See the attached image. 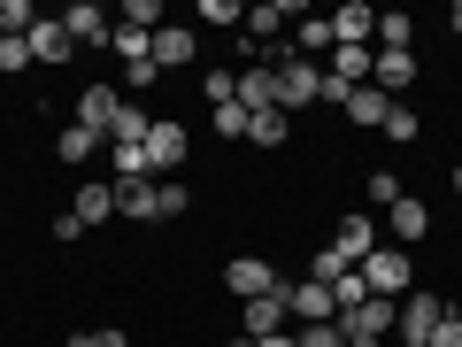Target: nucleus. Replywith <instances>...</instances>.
<instances>
[{"mask_svg": "<svg viewBox=\"0 0 462 347\" xmlns=\"http://www.w3.org/2000/svg\"><path fill=\"white\" fill-rule=\"evenodd\" d=\"M116 209L139 216V224H170V216L193 209V193H185L178 178H139V185H116Z\"/></svg>", "mask_w": 462, "mask_h": 347, "instance_id": "f257e3e1", "label": "nucleus"}, {"mask_svg": "<svg viewBox=\"0 0 462 347\" xmlns=\"http://www.w3.org/2000/svg\"><path fill=\"white\" fill-rule=\"evenodd\" d=\"M270 70H278V108H285V116H293V108H316V100H324V70L300 62L293 47L270 54Z\"/></svg>", "mask_w": 462, "mask_h": 347, "instance_id": "f03ea898", "label": "nucleus"}, {"mask_svg": "<svg viewBox=\"0 0 462 347\" xmlns=\"http://www.w3.org/2000/svg\"><path fill=\"white\" fill-rule=\"evenodd\" d=\"M285 324H293V278H278V294L239 301V332H247V340H278Z\"/></svg>", "mask_w": 462, "mask_h": 347, "instance_id": "7ed1b4c3", "label": "nucleus"}, {"mask_svg": "<svg viewBox=\"0 0 462 347\" xmlns=\"http://www.w3.org/2000/svg\"><path fill=\"white\" fill-rule=\"evenodd\" d=\"M355 270L370 278V294H378V301H401V294H409V278H416V270H409V248H393V239H385L378 255H363Z\"/></svg>", "mask_w": 462, "mask_h": 347, "instance_id": "20e7f679", "label": "nucleus"}, {"mask_svg": "<svg viewBox=\"0 0 462 347\" xmlns=\"http://www.w3.org/2000/svg\"><path fill=\"white\" fill-rule=\"evenodd\" d=\"M439 316H447L439 294H401V309H393V347H424Z\"/></svg>", "mask_w": 462, "mask_h": 347, "instance_id": "39448f33", "label": "nucleus"}, {"mask_svg": "<svg viewBox=\"0 0 462 347\" xmlns=\"http://www.w3.org/2000/svg\"><path fill=\"white\" fill-rule=\"evenodd\" d=\"M185 147H193V139H185V124L178 116H154V132H147V178H178V163H185Z\"/></svg>", "mask_w": 462, "mask_h": 347, "instance_id": "423d86ee", "label": "nucleus"}, {"mask_svg": "<svg viewBox=\"0 0 462 347\" xmlns=\"http://www.w3.org/2000/svg\"><path fill=\"white\" fill-rule=\"evenodd\" d=\"M62 32H69V47H108L116 23H108L100 0H69V8H62Z\"/></svg>", "mask_w": 462, "mask_h": 347, "instance_id": "0eeeda50", "label": "nucleus"}, {"mask_svg": "<svg viewBox=\"0 0 462 347\" xmlns=\"http://www.w3.org/2000/svg\"><path fill=\"white\" fill-rule=\"evenodd\" d=\"M278 278H285V270H270L263 255H231V263H224V286H231V301H254V294H278Z\"/></svg>", "mask_w": 462, "mask_h": 347, "instance_id": "6e6552de", "label": "nucleus"}, {"mask_svg": "<svg viewBox=\"0 0 462 347\" xmlns=\"http://www.w3.org/2000/svg\"><path fill=\"white\" fill-rule=\"evenodd\" d=\"M116 116H124L116 85H85V93H78V116H69V124H85V132H100V139H108V132H116Z\"/></svg>", "mask_w": 462, "mask_h": 347, "instance_id": "1a4fd4ad", "label": "nucleus"}, {"mask_svg": "<svg viewBox=\"0 0 462 347\" xmlns=\"http://www.w3.org/2000/svg\"><path fill=\"white\" fill-rule=\"evenodd\" d=\"M331 248H339L346 263H363V255H378L385 239H378V224H370L363 209H346V216H339V231H331Z\"/></svg>", "mask_w": 462, "mask_h": 347, "instance_id": "9d476101", "label": "nucleus"}, {"mask_svg": "<svg viewBox=\"0 0 462 347\" xmlns=\"http://www.w3.org/2000/svg\"><path fill=\"white\" fill-rule=\"evenodd\" d=\"M339 116L355 124V132H385V116H393V93H378V85H355Z\"/></svg>", "mask_w": 462, "mask_h": 347, "instance_id": "9b49d317", "label": "nucleus"}, {"mask_svg": "<svg viewBox=\"0 0 462 347\" xmlns=\"http://www.w3.org/2000/svg\"><path fill=\"white\" fill-rule=\"evenodd\" d=\"M385 224H393V248H416L431 231V209H424V193H401L393 209H385Z\"/></svg>", "mask_w": 462, "mask_h": 347, "instance_id": "f8f14e48", "label": "nucleus"}, {"mask_svg": "<svg viewBox=\"0 0 462 347\" xmlns=\"http://www.w3.org/2000/svg\"><path fill=\"white\" fill-rule=\"evenodd\" d=\"M200 54V32L193 23H162V32H154V70H185Z\"/></svg>", "mask_w": 462, "mask_h": 347, "instance_id": "ddd939ff", "label": "nucleus"}, {"mask_svg": "<svg viewBox=\"0 0 462 347\" xmlns=\"http://www.w3.org/2000/svg\"><path fill=\"white\" fill-rule=\"evenodd\" d=\"M23 47H32V62H47V70L78 54V47H69V32H62V16H39L32 32H23Z\"/></svg>", "mask_w": 462, "mask_h": 347, "instance_id": "4468645a", "label": "nucleus"}, {"mask_svg": "<svg viewBox=\"0 0 462 347\" xmlns=\"http://www.w3.org/2000/svg\"><path fill=\"white\" fill-rule=\"evenodd\" d=\"M293 324H339V309H331V286H324V278H293Z\"/></svg>", "mask_w": 462, "mask_h": 347, "instance_id": "2eb2a0df", "label": "nucleus"}, {"mask_svg": "<svg viewBox=\"0 0 462 347\" xmlns=\"http://www.w3.org/2000/svg\"><path fill=\"white\" fill-rule=\"evenodd\" d=\"M239 108H247V116L278 108V70H270V62H247V70H239Z\"/></svg>", "mask_w": 462, "mask_h": 347, "instance_id": "dca6fc26", "label": "nucleus"}, {"mask_svg": "<svg viewBox=\"0 0 462 347\" xmlns=\"http://www.w3.org/2000/svg\"><path fill=\"white\" fill-rule=\"evenodd\" d=\"M370 32H378V8H363V0L331 8V39H339V47H370Z\"/></svg>", "mask_w": 462, "mask_h": 347, "instance_id": "f3484780", "label": "nucleus"}, {"mask_svg": "<svg viewBox=\"0 0 462 347\" xmlns=\"http://www.w3.org/2000/svg\"><path fill=\"white\" fill-rule=\"evenodd\" d=\"M370 62H378V54H370V47H331L324 78H331V85H346V93H355V85H370Z\"/></svg>", "mask_w": 462, "mask_h": 347, "instance_id": "a211bd4d", "label": "nucleus"}, {"mask_svg": "<svg viewBox=\"0 0 462 347\" xmlns=\"http://www.w3.org/2000/svg\"><path fill=\"white\" fill-rule=\"evenodd\" d=\"M370 54H378V47H370ZM370 85H378V93H409V85H416V54H378V62H370Z\"/></svg>", "mask_w": 462, "mask_h": 347, "instance_id": "6ab92c4d", "label": "nucleus"}, {"mask_svg": "<svg viewBox=\"0 0 462 347\" xmlns=\"http://www.w3.org/2000/svg\"><path fill=\"white\" fill-rule=\"evenodd\" d=\"M69 216H78V224H108V216H124L116 209V185H78V201H69Z\"/></svg>", "mask_w": 462, "mask_h": 347, "instance_id": "aec40b11", "label": "nucleus"}, {"mask_svg": "<svg viewBox=\"0 0 462 347\" xmlns=\"http://www.w3.org/2000/svg\"><path fill=\"white\" fill-rule=\"evenodd\" d=\"M339 39H331V16H293V54L309 62V54H331Z\"/></svg>", "mask_w": 462, "mask_h": 347, "instance_id": "412c9836", "label": "nucleus"}, {"mask_svg": "<svg viewBox=\"0 0 462 347\" xmlns=\"http://www.w3.org/2000/svg\"><path fill=\"white\" fill-rule=\"evenodd\" d=\"M370 39H378V54H416V23L401 16V8H385V16H378V32H370Z\"/></svg>", "mask_w": 462, "mask_h": 347, "instance_id": "4be33fe9", "label": "nucleus"}, {"mask_svg": "<svg viewBox=\"0 0 462 347\" xmlns=\"http://www.w3.org/2000/svg\"><path fill=\"white\" fill-rule=\"evenodd\" d=\"M100 147H108V139L85 132V124H62V132H54V155H62V163H93Z\"/></svg>", "mask_w": 462, "mask_h": 347, "instance_id": "5701e85b", "label": "nucleus"}, {"mask_svg": "<svg viewBox=\"0 0 462 347\" xmlns=\"http://www.w3.org/2000/svg\"><path fill=\"white\" fill-rule=\"evenodd\" d=\"M147 132H154V116L139 108V100H124V116H116V132H108V147H147Z\"/></svg>", "mask_w": 462, "mask_h": 347, "instance_id": "b1692460", "label": "nucleus"}, {"mask_svg": "<svg viewBox=\"0 0 462 347\" xmlns=\"http://www.w3.org/2000/svg\"><path fill=\"white\" fill-rule=\"evenodd\" d=\"M239 32H247L254 47H278V32H285V8H278V0H263V8H247V23H239Z\"/></svg>", "mask_w": 462, "mask_h": 347, "instance_id": "393cba45", "label": "nucleus"}, {"mask_svg": "<svg viewBox=\"0 0 462 347\" xmlns=\"http://www.w3.org/2000/svg\"><path fill=\"white\" fill-rule=\"evenodd\" d=\"M116 54H124V70H139V62H154V32H132V23H116V39H108Z\"/></svg>", "mask_w": 462, "mask_h": 347, "instance_id": "a878e982", "label": "nucleus"}, {"mask_svg": "<svg viewBox=\"0 0 462 347\" xmlns=\"http://www.w3.org/2000/svg\"><path fill=\"white\" fill-rule=\"evenodd\" d=\"M285 132H293V116H285V108H263V116L247 124V139H254V147H285Z\"/></svg>", "mask_w": 462, "mask_h": 347, "instance_id": "bb28decb", "label": "nucleus"}, {"mask_svg": "<svg viewBox=\"0 0 462 347\" xmlns=\"http://www.w3.org/2000/svg\"><path fill=\"white\" fill-rule=\"evenodd\" d=\"M363 301H370V278H363V270H346V278L331 286V309H339V316H355Z\"/></svg>", "mask_w": 462, "mask_h": 347, "instance_id": "cd10ccee", "label": "nucleus"}, {"mask_svg": "<svg viewBox=\"0 0 462 347\" xmlns=\"http://www.w3.org/2000/svg\"><path fill=\"white\" fill-rule=\"evenodd\" d=\"M116 23H132V32H162V0H124Z\"/></svg>", "mask_w": 462, "mask_h": 347, "instance_id": "c85d7f7f", "label": "nucleus"}, {"mask_svg": "<svg viewBox=\"0 0 462 347\" xmlns=\"http://www.w3.org/2000/svg\"><path fill=\"white\" fill-rule=\"evenodd\" d=\"M32 23H39V8H32V0H0V39H23Z\"/></svg>", "mask_w": 462, "mask_h": 347, "instance_id": "c756f323", "label": "nucleus"}, {"mask_svg": "<svg viewBox=\"0 0 462 347\" xmlns=\"http://www.w3.org/2000/svg\"><path fill=\"white\" fill-rule=\"evenodd\" d=\"M208 116H216V139H247V124H254L239 100H224V108H208Z\"/></svg>", "mask_w": 462, "mask_h": 347, "instance_id": "7c9ffc66", "label": "nucleus"}, {"mask_svg": "<svg viewBox=\"0 0 462 347\" xmlns=\"http://www.w3.org/2000/svg\"><path fill=\"white\" fill-rule=\"evenodd\" d=\"M200 93H208V108H224V100H239V70H208V78H200Z\"/></svg>", "mask_w": 462, "mask_h": 347, "instance_id": "2f4dec72", "label": "nucleus"}, {"mask_svg": "<svg viewBox=\"0 0 462 347\" xmlns=\"http://www.w3.org/2000/svg\"><path fill=\"white\" fill-rule=\"evenodd\" d=\"M363 193H370V201H378V209H393V201H401V193H409V185H401V178H393V170H370V178H363Z\"/></svg>", "mask_w": 462, "mask_h": 347, "instance_id": "473e14b6", "label": "nucleus"}, {"mask_svg": "<svg viewBox=\"0 0 462 347\" xmlns=\"http://www.w3.org/2000/svg\"><path fill=\"white\" fill-rule=\"evenodd\" d=\"M346 270H355V263H346V255H339V248H324V255H316V263H309V270H300V278H324V286H339V278H346Z\"/></svg>", "mask_w": 462, "mask_h": 347, "instance_id": "72a5a7b5", "label": "nucleus"}, {"mask_svg": "<svg viewBox=\"0 0 462 347\" xmlns=\"http://www.w3.org/2000/svg\"><path fill=\"white\" fill-rule=\"evenodd\" d=\"M200 23H208V32H231V23H247V8H231V0H200Z\"/></svg>", "mask_w": 462, "mask_h": 347, "instance_id": "f704fd0d", "label": "nucleus"}, {"mask_svg": "<svg viewBox=\"0 0 462 347\" xmlns=\"http://www.w3.org/2000/svg\"><path fill=\"white\" fill-rule=\"evenodd\" d=\"M385 139H401V147H409V139H416V108H401V100H393V116H385Z\"/></svg>", "mask_w": 462, "mask_h": 347, "instance_id": "c9c22d12", "label": "nucleus"}, {"mask_svg": "<svg viewBox=\"0 0 462 347\" xmlns=\"http://www.w3.org/2000/svg\"><path fill=\"white\" fill-rule=\"evenodd\" d=\"M293 347H339V324H300Z\"/></svg>", "mask_w": 462, "mask_h": 347, "instance_id": "e433bc0d", "label": "nucleus"}, {"mask_svg": "<svg viewBox=\"0 0 462 347\" xmlns=\"http://www.w3.org/2000/svg\"><path fill=\"white\" fill-rule=\"evenodd\" d=\"M424 347H462V316H455V309H447V316H439V324H431V340H424Z\"/></svg>", "mask_w": 462, "mask_h": 347, "instance_id": "4c0bfd02", "label": "nucleus"}, {"mask_svg": "<svg viewBox=\"0 0 462 347\" xmlns=\"http://www.w3.org/2000/svg\"><path fill=\"white\" fill-rule=\"evenodd\" d=\"M78 231H85V224H78V216L62 209V216H54V224H47V239H54V248H78Z\"/></svg>", "mask_w": 462, "mask_h": 347, "instance_id": "58836bf2", "label": "nucleus"}, {"mask_svg": "<svg viewBox=\"0 0 462 347\" xmlns=\"http://www.w3.org/2000/svg\"><path fill=\"white\" fill-rule=\"evenodd\" d=\"M23 62H32V47H23V39H0V70H8V78H16Z\"/></svg>", "mask_w": 462, "mask_h": 347, "instance_id": "ea45409f", "label": "nucleus"}, {"mask_svg": "<svg viewBox=\"0 0 462 347\" xmlns=\"http://www.w3.org/2000/svg\"><path fill=\"white\" fill-rule=\"evenodd\" d=\"M69 347H132V340H124V332L108 324V332H78V340H69Z\"/></svg>", "mask_w": 462, "mask_h": 347, "instance_id": "a19ab883", "label": "nucleus"}, {"mask_svg": "<svg viewBox=\"0 0 462 347\" xmlns=\"http://www.w3.org/2000/svg\"><path fill=\"white\" fill-rule=\"evenodd\" d=\"M254 347H293V332H278V340H254Z\"/></svg>", "mask_w": 462, "mask_h": 347, "instance_id": "79ce46f5", "label": "nucleus"}, {"mask_svg": "<svg viewBox=\"0 0 462 347\" xmlns=\"http://www.w3.org/2000/svg\"><path fill=\"white\" fill-rule=\"evenodd\" d=\"M447 23H455V32H462V0H455V16H447Z\"/></svg>", "mask_w": 462, "mask_h": 347, "instance_id": "37998d69", "label": "nucleus"}, {"mask_svg": "<svg viewBox=\"0 0 462 347\" xmlns=\"http://www.w3.org/2000/svg\"><path fill=\"white\" fill-rule=\"evenodd\" d=\"M231 347H254V340H247V332H239V340H231Z\"/></svg>", "mask_w": 462, "mask_h": 347, "instance_id": "c03bdc74", "label": "nucleus"}, {"mask_svg": "<svg viewBox=\"0 0 462 347\" xmlns=\"http://www.w3.org/2000/svg\"><path fill=\"white\" fill-rule=\"evenodd\" d=\"M455 193H462V163H455Z\"/></svg>", "mask_w": 462, "mask_h": 347, "instance_id": "a18cd8bd", "label": "nucleus"}, {"mask_svg": "<svg viewBox=\"0 0 462 347\" xmlns=\"http://www.w3.org/2000/svg\"><path fill=\"white\" fill-rule=\"evenodd\" d=\"M385 347H393V340H385Z\"/></svg>", "mask_w": 462, "mask_h": 347, "instance_id": "49530a36", "label": "nucleus"}, {"mask_svg": "<svg viewBox=\"0 0 462 347\" xmlns=\"http://www.w3.org/2000/svg\"><path fill=\"white\" fill-rule=\"evenodd\" d=\"M339 347H346V340H339Z\"/></svg>", "mask_w": 462, "mask_h": 347, "instance_id": "de8ad7c7", "label": "nucleus"}]
</instances>
